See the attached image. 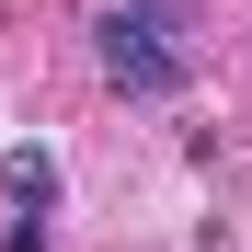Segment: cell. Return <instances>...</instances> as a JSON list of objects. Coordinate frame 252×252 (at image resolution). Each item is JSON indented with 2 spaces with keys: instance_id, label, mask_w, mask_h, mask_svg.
Wrapping results in <instances>:
<instances>
[{
  "instance_id": "obj_1",
  "label": "cell",
  "mask_w": 252,
  "mask_h": 252,
  "mask_svg": "<svg viewBox=\"0 0 252 252\" xmlns=\"http://www.w3.org/2000/svg\"><path fill=\"white\" fill-rule=\"evenodd\" d=\"M172 23H184L172 0H126V12L92 23V58H103L115 92H149V103H160V92H184V69H195V58H184V34H172Z\"/></svg>"
},
{
  "instance_id": "obj_2",
  "label": "cell",
  "mask_w": 252,
  "mask_h": 252,
  "mask_svg": "<svg viewBox=\"0 0 252 252\" xmlns=\"http://www.w3.org/2000/svg\"><path fill=\"white\" fill-rule=\"evenodd\" d=\"M0 184L23 195V218H46V206H58V149H34V138H23L12 160H0Z\"/></svg>"
},
{
  "instance_id": "obj_3",
  "label": "cell",
  "mask_w": 252,
  "mask_h": 252,
  "mask_svg": "<svg viewBox=\"0 0 252 252\" xmlns=\"http://www.w3.org/2000/svg\"><path fill=\"white\" fill-rule=\"evenodd\" d=\"M0 252H46V218H23V229H12V241H0Z\"/></svg>"
}]
</instances>
